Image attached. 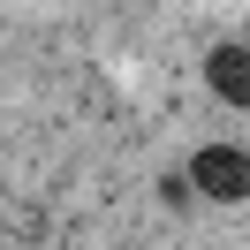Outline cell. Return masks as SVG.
I'll return each mask as SVG.
<instances>
[{"label":"cell","mask_w":250,"mask_h":250,"mask_svg":"<svg viewBox=\"0 0 250 250\" xmlns=\"http://www.w3.org/2000/svg\"><path fill=\"white\" fill-rule=\"evenodd\" d=\"M205 83H212V99H228V106H243V99H250V46H243V38H235V46H212Z\"/></svg>","instance_id":"cell-2"},{"label":"cell","mask_w":250,"mask_h":250,"mask_svg":"<svg viewBox=\"0 0 250 250\" xmlns=\"http://www.w3.org/2000/svg\"><path fill=\"white\" fill-rule=\"evenodd\" d=\"M189 189H205V197H220V205H243L250 197V152L243 144H205V152L189 159Z\"/></svg>","instance_id":"cell-1"}]
</instances>
